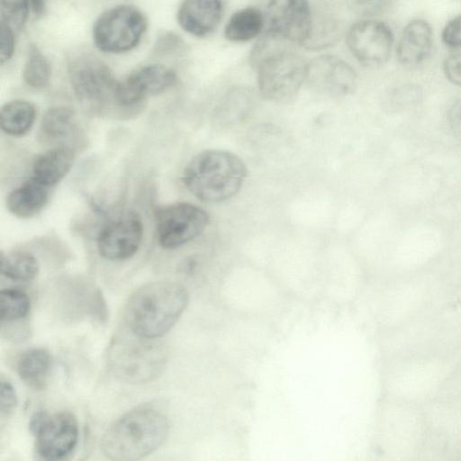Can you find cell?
<instances>
[{
	"mask_svg": "<svg viewBox=\"0 0 461 461\" xmlns=\"http://www.w3.org/2000/svg\"><path fill=\"white\" fill-rule=\"evenodd\" d=\"M189 294L173 281H155L137 288L125 309L126 323L134 336L154 339L168 332L185 310Z\"/></svg>",
	"mask_w": 461,
	"mask_h": 461,
	"instance_id": "obj_1",
	"label": "cell"
},
{
	"mask_svg": "<svg viewBox=\"0 0 461 461\" xmlns=\"http://www.w3.org/2000/svg\"><path fill=\"white\" fill-rule=\"evenodd\" d=\"M169 422L166 414L143 404L118 418L103 435L101 449L111 461H139L166 440Z\"/></svg>",
	"mask_w": 461,
	"mask_h": 461,
	"instance_id": "obj_2",
	"label": "cell"
},
{
	"mask_svg": "<svg viewBox=\"0 0 461 461\" xmlns=\"http://www.w3.org/2000/svg\"><path fill=\"white\" fill-rule=\"evenodd\" d=\"M246 176V165L237 155L227 150L208 149L186 164L182 181L198 200L219 203L235 196Z\"/></svg>",
	"mask_w": 461,
	"mask_h": 461,
	"instance_id": "obj_3",
	"label": "cell"
},
{
	"mask_svg": "<svg viewBox=\"0 0 461 461\" xmlns=\"http://www.w3.org/2000/svg\"><path fill=\"white\" fill-rule=\"evenodd\" d=\"M277 40L262 35L251 53L261 95L271 101L295 95L305 82L307 64L295 52L282 48Z\"/></svg>",
	"mask_w": 461,
	"mask_h": 461,
	"instance_id": "obj_4",
	"label": "cell"
},
{
	"mask_svg": "<svg viewBox=\"0 0 461 461\" xmlns=\"http://www.w3.org/2000/svg\"><path fill=\"white\" fill-rule=\"evenodd\" d=\"M70 85L81 104L101 116H126L117 101L119 81L109 67L88 52L76 53L68 59Z\"/></svg>",
	"mask_w": 461,
	"mask_h": 461,
	"instance_id": "obj_5",
	"label": "cell"
},
{
	"mask_svg": "<svg viewBox=\"0 0 461 461\" xmlns=\"http://www.w3.org/2000/svg\"><path fill=\"white\" fill-rule=\"evenodd\" d=\"M35 438V461H70L78 443L79 429L76 416L62 411L49 414L35 412L29 422Z\"/></svg>",
	"mask_w": 461,
	"mask_h": 461,
	"instance_id": "obj_6",
	"label": "cell"
},
{
	"mask_svg": "<svg viewBox=\"0 0 461 461\" xmlns=\"http://www.w3.org/2000/svg\"><path fill=\"white\" fill-rule=\"evenodd\" d=\"M147 28L144 14L131 5H119L105 10L93 26V40L105 53H123L134 49Z\"/></svg>",
	"mask_w": 461,
	"mask_h": 461,
	"instance_id": "obj_7",
	"label": "cell"
},
{
	"mask_svg": "<svg viewBox=\"0 0 461 461\" xmlns=\"http://www.w3.org/2000/svg\"><path fill=\"white\" fill-rule=\"evenodd\" d=\"M210 221L208 213L189 203H176L156 212V230L159 245L175 249L199 237Z\"/></svg>",
	"mask_w": 461,
	"mask_h": 461,
	"instance_id": "obj_8",
	"label": "cell"
},
{
	"mask_svg": "<svg viewBox=\"0 0 461 461\" xmlns=\"http://www.w3.org/2000/svg\"><path fill=\"white\" fill-rule=\"evenodd\" d=\"M264 33L280 41L307 44L313 18L309 3L303 0H276L268 3Z\"/></svg>",
	"mask_w": 461,
	"mask_h": 461,
	"instance_id": "obj_9",
	"label": "cell"
},
{
	"mask_svg": "<svg viewBox=\"0 0 461 461\" xmlns=\"http://www.w3.org/2000/svg\"><path fill=\"white\" fill-rule=\"evenodd\" d=\"M177 83L176 72L161 64H149L119 81L117 101L129 115L137 113L147 97L161 94Z\"/></svg>",
	"mask_w": 461,
	"mask_h": 461,
	"instance_id": "obj_10",
	"label": "cell"
},
{
	"mask_svg": "<svg viewBox=\"0 0 461 461\" xmlns=\"http://www.w3.org/2000/svg\"><path fill=\"white\" fill-rule=\"evenodd\" d=\"M143 239V223L135 212H127L104 225L97 236V249L104 258L122 261L131 258Z\"/></svg>",
	"mask_w": 461,
	"mask_h": 461,
	"instance_id": "obj_11",
	"label": "cell"
},
{
	"mask_svg": "<svg viewBox=\"0 0 461 461\" xmlns=\"http://www.w3.org/2000/svg\"><path fill=\"white\" fill-rule=\"evenodd\" d=\"M305 82L317 94L339 97L354 90L357 75L353 68L339 57L322 55L307 64Z\"/></svg>",
	"mask_w": 461,
	"mask_h": 461,
	"instance_id": "obj_12",
	"label": "cell"
},
{
	"mask_svg": "<svg viewBox=\"0 0 461 461\" xmlns=\"http://www.w3.org/2000/svg\"><path fill=\"white\" fill-rule=\"evenodd\" d=\"M390 27L381 21L363 20L351 26L347 43L354 57L366 66L384 64L393 46Z\"/></svg>",
	"mask_w": 461,
	"mask_h": 461,
	"instance_id": "obj_13",
	"label": "cell"
},
{
	"mask_svg": "<svg viewBox=\"0 0 461 461\" xmlns=\"http://www.w3.org/2000/svg\"><path fill=\"white\" fill-rule=\"evenodd\" d=\"M81 134L74 110L67 106H54L42 116L38 137L52 148L65 146L74 149L82 141Z\"/></svg>",
	"mask_w": 461,
	"mask_h": 461,
	"instance_id": "obj_14",
	"label": "cell"
},
{
	"mask_svg": "<svg viewBox=\"0 0 461 461\" xmlns=\"http://www.w3.org/2000/svg\"><path fill=\"white\" fill-rule=\"evenodd\" d=\"M222 13L221 1L187 0L180 5L176 17L184 31L192 35L203 37L217 28Z\"/></svg>",
	"mask_w": 461,
	"mask_h": 461,
	"instance_id": "obj_15",
	"label": "cell"
},
{
	"mask_svg": "<svg viewBox=\"0 0 461 461\" xmlns=\"http://www.w3.org/2000/svg\"><path fill=\"white\" fill-rule=\"evenodd\" d=\"M75 160L73 149L53 147L39 155L32 164V178L50 187L60 182L70 171Z\"/></svg>",
	"mask_w": 461,
	"mask_h": 461,
	"instance_id": "obj_16",
	"label": "cell"
},
{
	"mask_svg": "<svg viewBox=\"0 0 461 461\" xmlns=\"http://www.w3.org/2000/svg\"><path fill=\"white\" fill-rule=\"evenodd\" d=\"M431 46L430 25L426 21L414 20L410 22L402 32L397 46V56L402 64H419L428 57Z\"/></svg>",
	"mask_w": 461,
	"mask_h": 461,
	"instance_id": "obj_17",
	"label": "cell"
},
{
	"mask_svg": "<svg viewBox=\"0 0 461 461\" xmlns=\"http://www.w3.org/2000/svg\"><path fill=\"white\" fill-rule=\"evenodd\" d=\"M49 194V187L32 177L8 194L7 208L17 217H32L41 212L46 205Z\"/></svg>",
	"mask_w": 461,
	"mask_h": 461,
	"instance_id": "obj_18",
	"label": "cell"
},
{
	"mask_svg": "<svg viewBox=\"0 0 461 461\" xmlns=\"http://www.w3.org/2000/svg\"><path fill=\"white\" fill-rule=\"evenodd\" d=\"M52 366V358L47 349L30 348L18 358L16 370L21 380L30 388L43 390L49 381Z\"/></svg>",
	"mask_w": 461,
	"mask_h": 461,
	"instance_id": "obj_19",
	"label": "cell"
},
{
	"mask_svg": "<svg viewBox=\"0 0 461 461\" xmlns=\"http://www.w3.org/2000/svg\"><path fill=\"white\" fill-rule=\"evenodd\" d=\"M36 108L29 101L15 99L4 104L0 110L2 131L11 136H23L32 127Z\"/></svg>",
	"mask_w": 461,
	"mask_h": 461,
	"instance_id": "obj_20",
	"label": "cell"
},
{
	"mask_svg": "<svg viewBox=\"0 0 461 461\" xmlns=\"http://www.w3.org/2000/svg\"><path fill=\"white\" fill-rule=\"evenodd\" d=\"M264 27V13L258 8L249 6L230 16L225 26L224 34L230 41H247L260 34Z\"/></svg>",
	"mask_w": 461,
	"mask_h": 461,
	"instance_id": "obj_21",
	"label": "cell"
},
{
	"mask_svg": "<svg viewBox=\"0 0 461 461\" xmlns=\"http://www.w3.org/2000/svg\"><path fill=\"white\" fill-rule=\"evenodd\" d=\"M0 262L1 275L14 281H32L39 272L37 258L27 251L2 253Z\"/></svg>",
	"mask_w": 461,
	"mask_h": 461,
	"instance_id": "obj_22",
	"label": "cell"
},
{
	"mask_svg": "<svg viewBox=\"0 0 461 461\" xmlns=\"http://www.w3.org/2000/svg\"><path fill=\"white\" fill-rule=\"evenodd\" d=\"M50 75L51 68L47 58L37 45H30L23 69L24 82L32 88L41 89L49 84Z\"/></svg>",
	"mask_w": 461,
	"mask_h": 461,
	"instance_id": "obj_23",
	"label": "cell"
},
{
	"mask_svg": "<svg viewBox=\"0 0 461 461\" xmlns=\"http://www.w3.org/2000/svg\"><path fill=\"white\" fill-rule=\"evenodd\" d=\"M31 310L28 294L14 288L2 289L0 292V320L9 322L24 319Z\"/></svg>",
	"mask_w": 461,
	"mask_h": 461,
	"instance_id": "obj_24",
	"label": "cell"
},
{
	"mask_svg": "<svg viewBox=\"0 0 461 461\" xmlns=\"http://www.w3.org/2000/svg\"><path fill=\"white\" fill-rule=\"evenodd\" d=\"M251 95L244 89L234 90L223 100V122H235L242 119L250 110Z\"/></svg>",
	"mask_w": 461,
	"mask_h": 461,
	"instance_id": "obj_25",
	"label": "cell"
},
{
	"mask_svg": "<svg viewBox=\"0 0 461 461\" xmlns=\"http://www.w3.org/2000/svg\"><path fill=\"white\" fill-rule=\"evenodd\" d=\"M30 11V5L27 1H2L1 23L14 32L19 31L24 25Z\"/></svg>",
	"mask_w": 461,
	"mask_h": 461,
	"instance_id": "obj_26",
	"label": "cell"
},
{
	"mask_svg": "<svg viewBox=\"0 0 461 461\" xmlns=\"http://www.w3.org/2000/svg\"><path fill=\"white\" fill-rule=\"evenodd\" d=\"M17 404V396L12 384L5 379L0 383V411L2 416L10 415Z\"/></svg>",
	"mask_w": 461,
	"mask_h": 461,
	"instance_id": "obj_27",
	"label": "cell"
},
{
	"mask_svg": "<svg viewBox=\"0 0 461 461\" xmlns=\"http://www.w3.org/2000/svg\"><path fill=\"white\" fill-rule=\"evenodd\" d=\"M0 29V60L1 64H4L14 55L15 49V32L2 23Z\"/></svg>",
	"mask_w": 461,
	"mask_h": 461,
	"instance_id": "obj_28",
	"label": "cell"
},
{
	"mask_svg": "<svg viewBox=\"0 0 461 461\" xmlns=\"http://www.w3.org/2000/svg\"><path fill=\"white\" fill-rule=\"evenodd\" d=\"M442 39L448 46H461V14L446 24L442 32Z\"/></svg>",
	"mask_w": 461,
	"mask_h": 461,
	"instance_id": "obj_29",
	"label": "cell"
},
{
	"mask_svg": "<svg viewBox=\"0 0 461 461\" xmlns=\"http://www.w3.org/2000/svg\"><path fill=\"white\" fill-rule=\"evenodd\" d=\"M447 77L454 84L461 86V50L452 54L445 62Z\"/></svg>",
	"mask_w": 461,
	"mask_h": 461,
	"instance_id": "obj_30",
	"label": "cell"
},
{
	"mask_svg": "<svg viewBox=\"0 0 461 461\" xmlns=\"http://www.w3.org/2000/svg\"><path fill=\"white\" fill-rule=\"evenodd\" d=\"M448 120L454 132L461 137V99L453 104L448 114Z\"/></svg>",
	"mask_w": 461,
	"mask_h": 461,
	"instance_id": "obj_31",
	"label": "cell"
},
{
	"mask_svg": "<svg viewBox=\"0 0 461 461\" xmlns=\"http://www.w3.org/2000/svg\"><path fill=\"white\" fill-rule=\"evenodd\" d=\"M30 10L37 16L42 15L45 13V2L42 1H31L29 2Z\"/></svg>",
	"mask_w": 461,
	"mask_h": 461,
	"instance_id": "obj_32",
	"label": "cell"
}]
</instances>
